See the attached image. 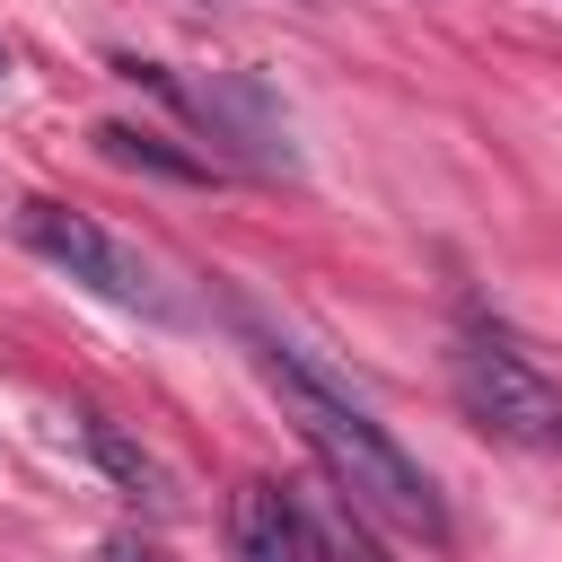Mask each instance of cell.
Instances as JSON below:
<instances>
[{"instance_id": "obj_3", "label": "cell", "mask_w": 562, "mask_h": 562, "mask_svg": "<svg viewBox=\"0 0 562 562\" xmlns=\"http://www.w3.org/2000/svg\"><path fill=\"white\" fill-rule=\"evenodd\" d=\"M18 237L44 255V263H61L70 281H88L97 299H114V307H140V316H176V299L158 290V272L114 237V228H97L88 211H70V202H18Z\"/></svg>"}, {"instance_id": "obj_7", "label": "cell", "mask_w": 562, "mask_h": 562, "mask_svg": "<svg viewBox=\"0 0 562 562\" xmlns=\"http://www.w3.org/2000/svg\"><path fill=\"white\" fill-rule=\"evenodd\" d=\"M97 562H158V544H140V536H114Z\"/></svg>"}, {"instance_id": "obj_2", "label": "cell", "mask_w": 562, "mask_h": 562, "mask_svg": "<svg viewBox=\"0 0 562 562\" xmlns=\"http://www.w3.org/2000/svg\"><path fill=\"white\" fill-rule=\"evenodd\" d=\"M448 386H457V404H465L474 430H492V439H509V448H527V457H562V386H553L518 342L465 334V342L448 351Z\"/></svg>"}, {"instance_id": "obj_4", "label": "cell", "mask_w": 562, "mask_h": 562, "mask_svg": "<svg viewBox=\"0 0 562 562\" xmlns=\"http://www.w3.org/2000/svg\"><path fill=\"white\" fill-rule=\"evenodd\" d=\"M228 536H237V562H316L307 509H299V492H281V483H237Z\"/></svg>"}, {"instance_id": "obj_8", "label": "cell", "mask_w": 562, "mask_h": 562, "mask_svg": "<svg viewBox=\"0 0 562 562\" xmlns=\"http://www.w3.org/2000/svg\"><path fill=\"white\" fill-rule=\"evenodd\" d=\"M0 79H9V44H0Z\"/></svg>"}, {"instance_id": "obj_1", "label": "cell", "mask_w": 562, "mask_h": 562, "mask_svg": "<svg viewBox=\"0 0 562 562\" xmlns=\"http://www.w3.org/2000/svg\"><path fill=\"white\" fill-rule=\"evenodd\" d=\"M255 360H263V378L281 386V404L299 413L307 448L325 457L334 492H342L360 518H386V527H404V536H422V544H448V501H439V483L386 439V422H378L360 395H342V386H334L307 351H290L281 334H255Z\"/></svg>"}, {"instance_id": "obj_5", "label": "cell", "mask_w": 562, "mask_h": 562, "mask_svg": "<svg viewBox=\"0 0 562 562\" xmlns=\"http://www.w3.org/2000/svg\"><path fill=\"white\" fill-rule=\"evenodd\" d=\"M79 439H88V457L105 465V483H123L140 509H176V483H167V465H158V457H149V448H140L123 422L88 413V422H79Z\"/></svg>"}, {"instance_id": "obj_6", "label": "cell", "mask_w": 562, "mask_h": 562, "mask_svg": "<svg viewBox=\"0 0 562 562\" xmlns=\"http://www.w3.org/2000/svg\"><path fill=\"white\" fill-rule=\"evenodd\" d=\"M97 149L114 167H149V176H176V184H211L220 176L211 158H193V149H176L167 132H140V123H97Z\"/></svg>"}]
</instances>
